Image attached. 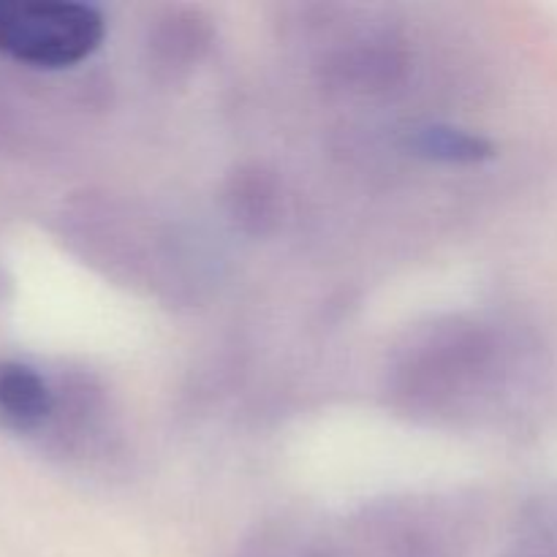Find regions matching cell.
<instances>
[{"label":"cell","mask_w":557,"mask_h":557,"mask_svg":"<svg viewBox=\"0 0 557 557\" xmlns=\"http://www.w3.org/2000/svg\"><path fill=\"white\" fill-rule=\"evenodd\" d=\"M101 11L74 0H0V54L36 69H69L103 41Z\"/></svg>","instance_id":"1"},{"label":"cell","mask_w":557,"mask_h":557,"mask_svg":"<svg viewBox=\"0 0 557 557\" xmlns=\"http://www.w3.org/2000/svg\"><path fill=\"white\" fill-rule=\"evenodd\" d=\"M52 411L41 375L22 362H0V417L14 430H36Z\"/></svg>","instance_id":"2"},{"label":"cell","mask_w":557,"mask_h":557,"mask_svg":"<svg viewBox=\"0 0 557 557\" xmlns=\"http://www.w3.org/2000/svg\"><path fill=\"white\" fill-rule=\"evenodd\" d=\"M411 145L419 156L444 163H476L493 156V147L482 136L462 128H449V125H430V128L417 131Z\"/></svg>","instance_id":"3"}]
</instances>
